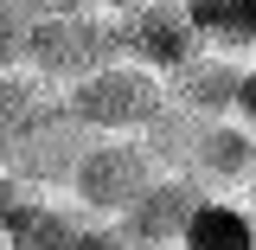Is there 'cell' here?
<instances>
[{
  "mask_svg": "<svg viewBox=\"0 0 256 250\" xmlns=\"http://www.w3.org/2000/svg\"><path fill=\"white\" fill-rule=\"evenodd\" d=\"M58 103H64V116L84 128V135H141L166 109V77L116 58V64H102L96 77L70 84Z\"/></svg>",
  "mask_w": 256,
  "mask_h": 250,
  "instance_id": "6da1fadb",
  "label": "cell"
},
{
  "mask_svg": "<svg viewBox=\"0 0 256 250\" xmlns=\"http://www.w3.org/2000/svg\"><path fill=\"white\" fill-rule=\"evenodd\" d=\"M154 180H160V167H154V154L134 135H90L84 154H77V167H70V199H77L84 218L116 224Z\"/></svg>",
  "mask_w": 256,
  "mask_h": 250,
  "instance_id": "7a4b0ae2",
  "label": "cell"
},
{
  "mask_svg": "<svg viewBox=\"0 0 256 250\" xmlns=\"http://www.w3.org/2000/svg\"><path fill=\"white\" fill-rule=\"evenodd\" d=\"M102 64H116V32L102 13H70V20H38L26 32V71L45 84V90H70L96 77Z\"/></svg>",
  "mask_w": 256,
  "mask_h": 250,
  "instance_id": "3957f363",
  "label": "cell"
},
{
  "mask_svg": "<svg viewBox=\"0 0 256 250\" xmlns=\"http://www.w3.org/2000/svg\"><path fill=\"white\" fill-rule=\"evenodd\" d=\"M109 32H116V58L141 64V71H154V77H173L186 58L205 52L180 0H148V7H134L122 20H109Z\"/></svg>",
  "mask_w": 256,
  "mask_h": 250,
  "instance_id": "277c9868",
  "label": "cell"
},
{
  "mask_svg": "<svg viewBox=\"0 0 256 250\" xmlns=\"http://www.w3.org/2000/svg\"><path fill=\"white\" fill-rule=\"evenodd\" d=\"M205 199H212V192L198 186L192 173H160L154 186H148V192L122 212V218H116V231H122L128 250H180L186 218L205 205Z\"/></svg>",
  "mask_w": 256,
  "mask_h": 250,
  "instance_id": "5b68a950",
  "label": "cell"
},
{
  "mask_svg": "<svg viewBox=\"0 0 256 250\" xmlns=\"http://www.w3.org/2000/svg\"><path fill=\"white\" fill-rule=\"evenodd\" d=\"M237 77H244L237 58L198 52V58H186L166 77V103L186 109V116H198V122H230V109H237Z\"/></svg>",
  "mask_w": 256,
  "mask_h": 250,
  "instance_id": "8992f818",
  "label": "cell"
},
{
  "mask_svg": "<svg viewBox=\"0 0 256 250\" xmlns=\"http://www.w3.org/2000/svg\"><path fill=\"white\" fill-rule=\"evenodd\" d=\"M256 160V135L244 122H198V141H192L186 154V173L198 186H244V173H250Z\"/></svg>",
  "mask_w": 256,
  "mask_h": 250,
  "instance_id": "52a82bcc",
  "label": "cell"
},
{
  "mask_svg": "<svg viewBox=\"0 0 256 250\" xmlns=\"http://www.w3.org/2000/svg\"><path fill=\"white\" fill-rule=\"evenodd\" d=\"M84 212H64V205H52L45 192H32L26 205L13 212V224L0 231L6 244L0 250H77V237H84Z\"/></svg>",
  "mask_w": 256,
  "mask_h": 250,
  "instance_id": "ba28073f",
  "label": "cell"
},
{
  "mask_svg": "<svg viewBox=\"0 0 256 250\" xmlns=\"http://www.w3.org/2000/svg\"><path fill=\"white\" fill-rule=\"evenodd\" d=\"M205 52H256V0H180Z\"/></svg>",
  "mask_w": 256,
  "mask_h": 250,
  "instance_id": "9c48e42d",
  "label": "cell"
},
{
  "mask_svg": "<svg viewBox=\"0 0 256 250\" xmlns=\"http://www.w3.org/2000/svg\"><path fill=\"white\" fill-rule=\"evenodd\" d=\"M180 250H256V212L237 205V199H218V192H212V199L186 218Z\"/></svg>",
  "mask_w": 256,
  "mask_h": 250,
  "instance_id": "30bf717a",
  "label": "cell"
},
{
  "mask_svg": "<svg viewBox=\"0 0 256 250\" xmlns=\"http://www.w3.org/2000/svg\"><path fill=\"white\" fill-rule=\"evenodd\" d=\"M52 103H58V90H45L32 71H6V77H0V154H6Z\"/></svg>",
  "mask_w": 256,
  "mask_h": 250,
  "instance_id": "8fae6325",
  "label": "cell"
},
{
  "mask_svg": "<svg viewBox=\"0 0 256 250\" xmlns=\"http://www.w3.org/2000/svg\"><path fill=\"white\" fill-rule=\"evenodd\" d=\"M26 32L32 26L0 0V77H6V71H26Z\"/></svg>",
  "mask_w": 256,
  "mask_h": 250,
  "instance_id": "7c38bea8",
  "label": "cell"
},
{
  "mask_svg": "<svg viewBox=\"0 0 256 250\" xmlns=\"http://www.w3.org/2000/svg\"><path fill=\"white\" fill-rule=\"evenodd\" d=\"M26 26H38V20H70V13H84V0H6Z\"/></svg>",
  "mask_w": 256,
  "mask_h": 250,
  "instance_id": "4fadbf2b",
  "label": "cell"
},
{
  "mask_svg": "<svg viewBox=\"0 0 256 250\" xmlns=\"http://www.w3.org/2000/svg\"><path fill=\"white\" fill-rule=\"evenodd\" d=\"M230 122H244L256 135V64H244V77H237V109H230Z\"/></svg>",
  "mask_w": 256,
  "mask_h": 250,
  "instance_id": "5bb4252c",
  "label": "cell"
},
{
  "mask_svg": "<svg viewBox=\"0 0 256 250\" xmlns=\"http://www.w3.org/2000/svg\"><path fill=\"white\" fill-rule=\"evenodd\" d=\"M77 250H128V244H122V231H116V224L90 218V224H84V237H77Z\"/></svg>",
  "mask_w": 256,
  "mask_h": 250,
  "instance_id": "9a60e30c",
  "label": "cell"
},
{
  "mask_svg": "<svg viewBox=\"0 0 256 250\" xmlns=\"http://www.w3.org/2000/svg\"><path fill=\"white\" fill-rule=\"evenodd\" d=\"M134 7H148V0H84V13H102V20H122Z\"/></svg>",
  "mask_w": 256,
  "mask_h": 250,
  "instance_id": "2e32d148",
  "label": "cell"
},
{
  "mask_svg": "<svg viewBox=\"0 0 256 250\" xmlns=\"http://www.w3.org/2000/svg\"><path fill=\"white\" fill-rule=\"evenodd\" d=\"M244 192H250V199H256V160H250V173H244Z\"/></svg>",
  "mask_w": 256,
  "mask_h": 250,
  "instance_id": "e0dca14e",
  "label": "cell"
}]
</instances>
